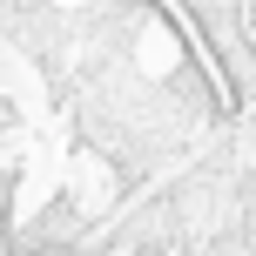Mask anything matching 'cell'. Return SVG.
Returning <instances> with one entry per match:
<instances>
[{
  "label": "cell",
  "mask_w": 256,
  "mask_h": 256,
  "mask_svg": "<svg viewBox=\"0 0 256 256\" xmlns=\"http://www.w3.org/2000/svg\"><path fill=\"white\" fill-rule=\"evenodd\" d=\"M34 256H81V250H68V243H48V250H34Z\"/></svg>",
  "instance_id": "6da1fadb"
}]
</instances>
